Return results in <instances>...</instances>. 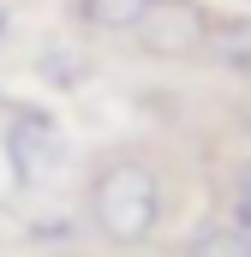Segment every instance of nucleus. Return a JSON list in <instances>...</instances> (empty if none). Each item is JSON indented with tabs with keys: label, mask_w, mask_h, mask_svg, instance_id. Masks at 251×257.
<instances>
[{
	"label": "nucleus",
	"mask_w": 251,
	"mask_h": 257,
	"mask_svg": "<svg viewBox=\"0 0 251 257\" xmlns=\"http://www.w3.org/2000/svg\"><path fill=\"white\" fill-rule=\"evenodd\" d=\"M233 221L251 227V168H239V192H233Z\"/></svg>",
	"instance_id": "obj_7"
},
{
	"label": "nucleus",
	"mask_w": 251,
	"mask_h": 257,
	"mask_svg": "<svg viewBox=\"0 0 251 257\" xmlns=\"http://www.w3.org/2000/svg\"><path fill=\"white\" fill-rule=\"evenodd\" d=\"M203 54L221 60V66H233V72H251V18H215Z\"/></svg>",
	"instance_id": "obj_4"
},
{
	"label": "nucleus",
	"mask_w": 251,
	"mask_h": 257,
	"mask_svg": "<svg viewBox=\"0 0 251 257\" xmlns=\"http://www.w3.org/2000/svg\"><path fill=\"white\" fill-rule=\"evenodd\" d=\"M186 257H251V227H239V221H209L191 239Z\"/></svg>",
	"instance_id": "obj_6"
},
{
	"label": "nucleus",
	"mask_w": 251,
	"mask_h": 257,
	"mask_svg": "<svg viewBox=\"0 0 251 257\" xmlns=\"http://www.w3.org/2000/svg\"><path fill=\"white\" fill-rule=\"evenodd\" d=\"M209 24H215V18H209L197 0H156L132 36H138L150 54H203Z\"/></svg>",
	"instance_id": "obj_3"
},
{
	"label": "nucleus",
	"mask_w": 251,
	"mask_h": 257,
	"mask_svg": "<svg viewBox=\"0 0 251 257\" xmlns=\"http://www.w3.org/2000/svg\"><path fill=\"white\" fill-rule=\"evenodd\" d=\"M90 221L108 245H144L162 227V180L150 162L114 156L90 174Z\"/></svg>",
	"instance_id": "obj_1"
},
{
	"label": "nucleus",
	"mask_w": 251,
	"mask_h": 257,
	"mask_svg": "<svg viewBox=\"0 0 251 257\" xmlns=\"http://www.w3.org/2000/svg\"><path fill=\"white\" fill-rule=\"evenodd\" d=\"M156 0H78V18L90 24V30H108V36H126V30H138L144 24V12H150Z\"/></svg>",
	"instance_id": "obj_5"
},
{
	"label": "nucleus",
	"mask_w": 251,
	"mask_h": 257,
	"mask_svg": "<svg viewBox=\"0 0 251 257\" xmlns=\"http://www.w3.org/2000/svg\"><path fill=\"white\" fill-rule=\"evenodd\" d=\"M0 150H6V168H12L18 186H42L66 168V132L42 108H12L6 132H0Z\"/></svg>",
	"instance_id": "obj_2"
}]
</instances>
